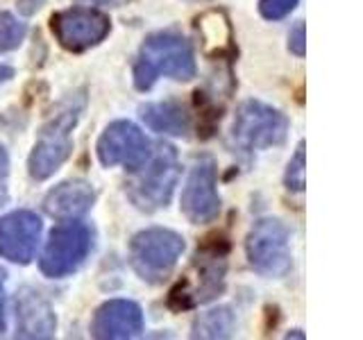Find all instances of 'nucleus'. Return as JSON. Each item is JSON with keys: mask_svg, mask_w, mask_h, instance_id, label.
I'll use <instances>...</instances> for the list:
<instances>
[{"mask_svg": "<svg viewBox=\"0 0 363 340\" xmlns=\"http://www.w3.org/2000/svg\"><path fill=\"white\" fill-rule=\"evenodd\" d=\"M96 202V188L84 179L62 181L43 200V209L57 220H75L84 215Z\"/></svg>", "mask_w": 363, "mask_h": 340, "instance_id": "4468645a", "label": "nucleus"}, {"mask_svg": "<svg viewBox=\"0 0 363 340\" xmlns=\"http://www.w3.org/2000/svg\"><path fill=\"white\" fill-rule=\"evenodd\" d=\"M91 332L100 340L134 338L143 332V313L130 300H109L96 311Z\"/></svg>", "mask_w": 363, "mask_h": 340, "instance_id": "f8f14e48", "label": "nucleus"}, {"mask_svg": "<svg viewBox=\"0 0 363 340\" xmlns=\"http://www.w3.org/2000/svg\"><path fill=\"white\" fill-rule=\"evenodd\" d=\"M77 3H91V5H109V7H113V5H121L123 0H77Z\"/></svg>", "mask_w": 363, "mask_h": 340, "instance_id": "393cba45", "label": "nucleus"}, {"mask_svg": "<svg viewBox=\"0 0 363 340\" xmlns=\"http://www.w3.org/2000/svg\"><path fill=\"white\" fill-rule=\"evenodd\" d=\"M227 243H213V245H204L198 249L196 254V268L200 270V283L196 290H191V302L193 304H202L209 302L213 298H218L225 288V270H227Z\"/></svg>", "mask_w": 363, "mask_h": 340, "instance_id": "2eb2a0df", "label": "nucleus"}, {"mask_svg": "<svg viewBox=\"0 0 363 340\" xmlns=\"http://www.w3.org/2000/svg\"><path fill=\"white\" fill-rule=\"evenodd\" d=\"M198 30L209 55H225L232 50V26L223 11H207L198 18Z\"/></svg>", "mask_w": 363, "mask_h": 340, "instance_id": "f3484780", "label": "nucleus"}, {"mask_svg": "<svg viewBox=\"0 0 363 340\" xmlns=\"http://www.w3.org/2000/svg\"><path fill=\"white\" fill-rule=\"evenodd\" d=\"M11 75H14V71H11L9 66H5V64H0V82H5V79H9Z\"/></svg>", "mask_w": 363, "mask_h": 340, "instance_id": "a878e982", "label": "nucleus"}, {"mask_svg": "<svg viewBox=\"0 0 363 340\" xmlns=\"http://www.w3.org/2000/svg\"><path fill=\"white\" fill-rule=\"evenodd\" d=\"M289 50L295 52L298 57H304V50H306V39H304V23H298L291 34H289Z\"/></svg>", "mask_w": 363, "mask_h": 340, "instance_id": "4be33fe9", "label": "nucleus"}, {"mask_svg": "<svg viewBox=\"0 0 363 340\" xmlns=\"http://www.w3.org/2000/svg\"><path fill=\"white\" fill-rule=\"evenodd\" d=\"M55 313L43 295L34 288H23L16 295V336L18 338H52Z\"/></svg>", "mask_w": 363, "mask_h": 340, "instance_id": "ddd939ff", "label": "nucleus"}, {"mask_svg": "<svg viewBox=\"0 0 363 340\" xmlns=\"http://www.w3.org/2000/svg\"><path fill=\"white\" fill-rule=\"evenodd\" d=\"M159 75L173 79H191L196 75V55L191 43L177 32H157L141 45L134 64V84L147 91Z\"/></svg>", "mask_w": 363, "mask_h": 340, "instance_id": "f257e3e1", "label": "nucleus"}, {"mask_svg": "<svg viewBox=\"0 0 363 340\" xmlns=\"http://www.w3.org/2000/svg\"><path fill=\"white\" fill-rule=\"evenodd\" d=\"M141 118L150 130L170 136H186L191 132L189 113L175 102H150L141 107Z\"/></svg>", "mask_w": 363, "mask_h": 340, "instance_id": "dca6fc26", "label": "nucleus"}, {"mask_svg": "<svg viewBox=\"0 0 363 340\" xmlns=\"http://www.w3.org/2000/svg\"><path fill=\"white\" fill-rule=\"evenodd\" d=\"M3 283H5V270H0V288H3Z\"/></svg>", "mask_w": 363, "mask_h": 340, "instance_id": "cd10ccee", "label": "nucleus"}, {"mask_svg": "<svg viewBox=\"0 0 363 340\" xmlns=\"http://www.w3.org/2000/svg\"><path fill=\"white\" fill-rule=\"evenodd\" d=\"M289 134V118L275 107L259 100H245L236 109L232 125V143L243 152L264 150L284 143Z\"/></svg>", "mask_w": 363, "mask_h": 340, "instance_id": "20e7f679", "label": "nucleus"}, {"mask_svg": "<svg viewBox=\"0 0 363 340\" xmlns=\"http://www.w3.org/2000/svg\"><path fill=\"white\" fill-rule=\"evenodd\" d=\"M5 332V302H3V295H0V334Z\"/></svg>", "mask_w": 363, "mask_h": 340, "instance_id": "bb28decb", "label": "nucleus"}, {"mask_svg": "<svg viewBox=\"0 0 363 340\" xmlns=\"http://www.w3.org/2000/svg\"><path fill=\"white\" fill-rule=\"evenodd\" d=\"M41 218L32 211H11L0 218V256L11 264L28 266L37 252Z\"/></svg>", "mask_w": 363, "mask_h": 340, "instance_id": "9b49d317", "label": "nucleus"}, {"mask_svg": "<svg viewBox=\"0 0 363 340\" xmlns=\"http://www.w3.org/2000/svg\"><path fill=\"white\" fill-rule=\"evenodd\" d=\"M50 28L62 48L71 52H82L86 48H94L107 37L111 23L105 14H100L96 9L73 7L57 11L50 18Z\"/></svg>", "mask_w": 363, "mask_h": 340, "instance_id": "6e6552de", "label": "nucleus"}, {"mask_svg": "<svg viewBox=\"0 0 363 340\" xmlns=\"http://www.w3.org/2000/svg\"><path fill=\"white\" fill-rule=\"evenodd\" d=\"M286 186L289 191H295V193H302L304 186H306V164H304V143L298 145V150H295L293 159L289 162V168H286Z\"/></svg>", "mask_w": 363, "mask_h": 340, "instance_id": "aec40b11", "label": "nucleus"}, {"mask_svg": "<svg viewBox=\"0 0 363 340\" xmlns=\"http://www.w3.org/2000/svg\"><path fill=\"white\" fill-rule=\"evenodd\" d=\"M182 213L191 222H211L220 213V198L216 191V162L211 157L202 154L196 159L186 179V186L182 191Z\"/></svg>", "mask_w": 363, "mask_h": 340, "instance_id": "9d476101", "label": "nucleus"}, {"mask_svg": "<svg viewBox=\"0 0 363 340\" xmlns=\"http://www.w3.org/2000/svg\"><path fill=\"white\" fill-rule=\"evenodd\" d=\"M7 177H9V157L7 150L0 145V202L7 198Z\"/></svg>", "mask_w": 363, "mask_h": 340, "instance_id": "5701e85b", "label": "nucleus"}, {"mask_svg": "<svg viewBox=\"0 0 363 340\" xmlns=\"http://www.w3.org/2000/svg\"><path fill=\"white\" fill-rule=\"evenodd\" d=\"M298 3L300 0H259V11L268 21H279L284 16H289L298 7Z\"/></svg>", "mask_w": 363, "mask_h": 340, "instance_id": "412c9836", "label": "nucleus"}, {"mask_svg": "<svg viewBox=\"0 0 363 340\" xmlns=\"http://www.w3.org/2000/svg\"><path fill=\"white\" fill-rule=\"evenodd\" d=\"M26 32H28L26 23H21L18 18L3 11V14H0V52L18 48L23 39H26Z\"/></svg>", "mask_w": 363, "mask_h": 340, "instance_id": "6ab92c4d", "label": "nucleus"}, {"mask_svg": "<svg viewBox=\"0 0 363 340\" xmlns=\"http://www.w3.org/2000/svg\"><path fill=\"white\" fill-rule=\"evenodd\" d=\"M98 157L102 166H125L139 170L150 157V141L130 120H116L107 125L98 141Z\"/></svg>", "mask_w": 363, "mask_h": 340, "instance_id": "1a4fd4ad", "label": "nucleus"}, {"mask_svg": "<svg viewBox=\"0 0 363 340\" xmlns=\"http://www.w3.org/2000/svg\"><path fill=\"white\" fill-rule=\"evenodd\" d=\"M234 313L230 309H213L193 322V338H230L234 334Z\"/></svg>", "mask_w": 363, "mask_h": 340, "instance_id": "a211bd4d", "label": "nucleus"}, {"mask_svg": "<svg viewBox=\"0 0 363 340\" xmlns=\"http://www.w3.org/2000/svg\"><path fill=\"white\" fill-rule=\"evenodd\" d=\"M184 252V238L173 230L152 227L139 232L130 243V256L134 270L145 281H162L175 268L177 259Z\"/></svg>", "mask_w": 363, "mask_h": 340, "instance_id": "39448f33", "label": "nucleus"}, {"mask_svg": "<svg viewBox=\"0 0 363 340\" xmlns=\"http://www.w3.org/2000/svg\"><path fill=\"white\" fill-rule=\"evenodd\" d=\"M84 107V98L71 100L68 105L57 113V116L45 125L39 134V141L34 143V150L28 159L30 175L34 179H48L62 168L73 152V139L71 132L79 118V111Z\"/></svg>", "mask_w": 363, "mask_h": 340, "instance_id": "7ed1b4c3", "label": "nucleus"}, {"mask_svg": "<svg viewBox=\"0 0 363 340\" xmlns=\"http://www.w3.org/2000/svg\"><path fill=\"white\" fill-rule=\"evenodd\" d=\"M43 0H21L18 3V9L23 11V14H32V11H37L41 7Z\"/></svg>", "mask_w": 363, "mask_h": 340, "instance_id": "b1692460", "label": "nucleus"}, {"mask_svg": "<svg viewBox=\"0 0 363 340\" xmlns=\"http://www.w3.org/2000/svg\"><path fill=\"white\" fill-rule=\"evenodd\" d=\"M245 252L250 266L266 277H284L293 266L289 230L275 218L255 222L247 234Z\"/></svg>", "mask_w": 363, "mask_h": 340, "instance_id": "0eeeda50", "label": "nucleus"}, {"mask_svg": "<svg viewBox=\"0 0 363 340\" xmlns=\"http://www.w3.org/2000/svg\"><path fill=\"white\" fill-rule=\"evenodd\" d=\"M91 247H94V232L84 222L71 220L55 227L39 261L41 272L50 279H62L71 275L84 264Z\"/></svg>", "mask_w": 363, "mask_h": 340, "instance_id": "423d86ee", "label": "nucleus"}, {"mask_svg": "<svg viewBox=\"0 0 363 340\" xmlns=\"http://www.w3.org/2000/svg\"><path fill=\"white\" fill-rule=\"evenodd\" d=\"M143 166V173H139L128 184V196L141 211H157L170 202L179 179L175 147L170 143H157L155 154L147 157Z\"/></svg>", "mask_w": 363, "mask_h": 340, "instance_id": "f03ea898", "label": "nucleus"}]
</instances>
